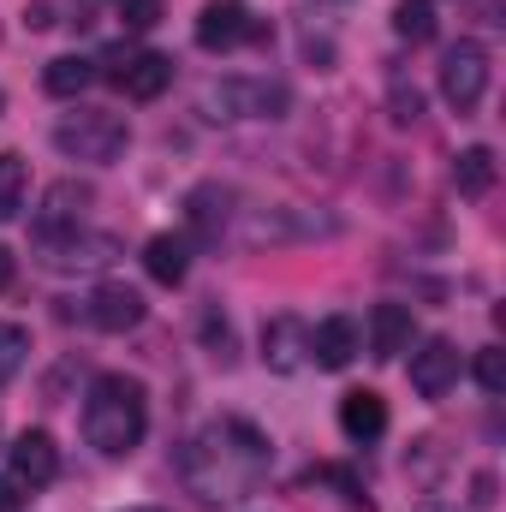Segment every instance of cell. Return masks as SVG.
Instances as JSON below:
<instances>
[{"mask_svg":"<svg viewBox=\"0 0 506 512\" xmlns=\"http://www.w3.org/2000/svg\"><path fill=\"white\" fill-rule=\"evenodd\" d=\"M268 459H274L268 435H262L256 423H245V417H227V423H209V429L185 447V465H179V471H185V483H191L197 501L221 507V501H239V495L251 489Z\"/></svg>","mask_w":506,"mask_h":512,"instance_id":"6da1fadb","label":"cell"},{"mask_svg":"<svg viewBox=\"0 0 506 512\" xmlns=\"http://www.w3.org/2000/svg\"><path fill=\"white\" fill-rule=\"evenodd\" d=\"M143 429H149V393L137 376H96L84 393V441L102 453V459H126L143 447Z\"/></svg>","mask_w":506,"mask_h":512,"instance_id":"7a4b0ae2","label":"cell"},{"mask_svg":"<svg viewBox=\"0 0 506 512\" xmlns=\"http://www.w3.org/2000/svg\"><path fill=\"white\" fill-rule=\"evenodd\" d=\"M197 108L209 120H280L292 108V90L274 78H209L197 90Z\"/></svg>","mask_w":506,"mask_h":512,"instance_id":"3957f363","label":"cell"},{"mask_svg":"<svg viewBox=\"0 0 506 512\" xmlns=\"http://www.w3.org/2000/svg\"><path fill=\"white\" fill-rule=\"evenodd\" d=\"M131 143V126L126 114H108V108H78V114H66L60 126H54V149L66 155V161H96V167H108V161H120Z\"/></svg>","mask_w":506,"mask_h":512,"instance_id":"277c9868","label":"cell"},{"mask_svg":"<svg viewBox=\"0 0 506 512\" xmlns=\"http://www.w3.org/2000/svg\"><path fill=\"white\" fill-rule=\"evenodd\" d=\"M441 96L453 114H471L483 96H489V48L477 36H459L447 54H441Z\"/></svg>","mask_w":506,"mask_h":512,"instance_id":"5b68a950","label":"cell"},{"mask_svg":"<svg viewBox=\"0 0 506 512\" xmlns=\"http://www.w3.org/2000/svg\"><path fill=\"white\" fill-rule=\"evenodd\" d=\"M96 78H108L114 90H126L131 102H155V96L173 84V60L155 54V48H114Z\"/></svg>","mask_w":506,"mask_h":512,"instance_id":"8992f818","label":"cell"},{"mask_svg":"<svg viewBox=\"0 0 506 512\" xmlns=\"http://www.w3.org/2000/svg\"><path fill=\"white\" fill-rule=\"evenodd\" d=\"M239 42H262V24L251 18V6H245V0H209V6L197 12V48L227 54V48H239Z\"/></svg>","mask_w":506,"mask_h":512,"instance_id":"52a82bcc","label":"cell"},{"mask_svg":"<svg viewBox=\"0 0 506 512\" xmlns=\"http://www.w3.org/2000/svg\"><path fill=\"white\" fill-rule=\"evenodd\" d=\"M90 203H96V191H90V185H78V179H60V185H48V197H42V215H36V239L48 245V239H66V233H78Z\"/></svg>","mask_w":506,"mask_h":512,"instance_id":"ba28073f","label":"cell"},{"mask_svg":"<svg viewBox=\"0 0 506 512\" xmlns=\"http://www.w3.org/2000/svg\"><path fill=\"white\" fill-rule=\"evenodd\" d=\"M143 292L126 286V280H102L96 292H90V304H84V316H90V328H102V334H126L143 322Z\"/></svg>","mask_w":506,"mask_h":512,"instance_id":"9c48e42d","label":"cell"},{"mask_svg":"<svg viewBox=\"0 0 506 512\" xmlns=\"http://www.w3.org/2000/svg\"><path fill=\"white\" fill-rule=\"evenodd\" d=\"M60 477V447H54V435L48 429H24L18 441H12V483L18 489H48Z\"/></svg>","mask_w":506,"mask_h":512,"instance_id":"30bf717a","label":"cell"},{"mask_svg":"<svg viewBox=\"0 0 506 512\" xmlns=\"http://www.w3.org/2000/svg\"><path fill=\"white\" fill-rule=\"evenodd\" d=\"M459 382V346L453 340H423L417 352H411V387L423 393V399H447Z\"/></svg>","mask_w":506,"mask_h":512,"instance_id":"8fae6325","label":"cell"},{"mask_svg":"<svg viewBox=\"0 0 506 512\" xmlns=\"http://www.w3.org/2000/svg\"><path fill=\"white\" fill-rule=\"evenodd\" d=\"M304 358H310V328H304L298 316H274V322L262 328V364L280 370V376H292Z\"/></svg>","mask_w":506,"mask_h":512,"instance_id":"7c38bea8","label":"cell"},{"mask_svg":"<svg viewBox=\"0 0 506 512\" xmlns=\"http://www.w3.org/2000/svg\"><path fill=\"white\" fill-rule=\"evenodd\" d=\"M358 346H364V334H358L352 316H328V322L310 328V358H316V370H346V364L358 358Z\"/></svg>","mask_w":506,"mask_h":512,"instance_id":"4fadbf2b","label":"cell"},{"mask_svg":"<svg viewBox=\"0 0 506 512\" xmlns=\"http://www.w3.org/2000/svg\"><path fill=\"white\" fill-rule=\"evenodd\" d=\"M411 340H417L411 304H376L370 310V352H376L381 364H393L399 352H411Z\"/></svg>","mask_w":506,"mask_h":512,"instance_id":"5bb4252c","label":"cell"},{"mask_svg":"<svg viewBox=\"0 0 506 512\" xmlns=\"http://www.w3.org/2000/svg\"><path fill=\"white\" fill-rule=\"evenodd\" d=\"M42 256H48V268H102V262H114L120 256V245L108 239V233H66V239H48L42 245Z\"/></svg>","mask_w":506,"mask_h":512,"instance_id":"9a60e30c","label":"cell"},{"mask_svg":"<svg viewBox=\"0 0 506 512\" xmlns=\"http://www.w3.org/2000/svg\"><path fill=\"white\" fill-rule=\"evenodd\" d=\"M185 221H191V233L197 239H221L227 233V221H233V191L227 185H197L191 197H185Z\"/></svg>","mask_w":506,"mask_h":512,"instance_id":"2e32d148","label":"cell"},{"mask_svg":"<svg viewBox=\"0 0 506 512\" xmlns=\"http://www.w3.org/2000/svg\"><path fill=\"white\" fill-rule=\"evenodd\" d=\"M340 429H346V441H376V435H387V399H381L376 387H352L340 399Z\"/></svg>","mask_w":506,"mask_h":512,"instance_id":"e0dca14e","label":"cell"},{"mask_svg":"<svg viewBox=\"0 0 506 512\" xmlns=\"http://www.w3.org/2000/svg\"><path fill=\"white\" fill-rule=\"evenodd\" d=\"M143 268H149L155 286H179V280L191 274V245L173 239V233H155V239L143 245Z\"/></svg>","mask_w":506,"mask_h":512,"instance_id":"ac0fdd59","label":"cell"},{"mask_svg":"<svg viewBox=\"0 0 506 512\" xmlns=\"http://www.w3.org/2000/svg\"><path fill=\"white\" fill-rule=\"evenodd\" d=\"M90 84H96V60H84V54H60V60H48V66H42V90H48V96H60V102L84 96Z\"/></svg>","mask_w":506,"mask_h":512,"instance_id":"d6986e66","label":"cell"},{"mask_svg":"<svg viewBox=\"0 0 506 512\" xmlns=\"http://www.w3.org/2000/svg\"><path fill=\"white\" fill-rule=\"evenodd\" d=\"M453 185H459V197H489V191H495V149H489V143L459 149V161H453Z\"/></svg>","mask_w":506,"mask_h":512,"instance_id":"ffe728a7","label":"cell"},{"mask_svg":"<svg viewBox=\"0 0 506 512\" xmlns=\"http://www.w3.org/2000/svg\"><path fill=\"white\" fill-rule=\"evenodd\" d=\"M393 30L405 42H429L435 36V0H399L393 6Z\"/></svg>","mask_w":506,"mask_h":512,"instance_id":"44dd1931","label":"cell"},{"mask_svg":"<svg viewBox=\"0 0 506 512\" xmlns=\"http://www.w3.org/2000/svg\"><path fill=\"white\" fill-rule=\"evenodd\" d=\"M24 191H30V173L18 155H0V221H12L24 209Z\"/></svg>","mask_w":506,"mask_h":512,"instance_id":"7402d4cb","label":"cell"},{"mask_svg":"<svg viewBox=\"0 0 506 512\" xmlns=\"http://www.w3.org/2000/svg\"><path fill=\"white\" fill-rule=\"evenodd\" d=\"M24 358H30V334L18 322H0V387L24 370Z\"/></svg>","mask_w":506,"mask_h":512,"instance_id":"603a6c76","label":"cell"},{"mask_svg":"<svg viewBox=\"0 0 506 512\" xmlns=\"http://www.w3.org/2000/svg\"><path fill=\"white\" fill-rule=\"evenodd\" d=\"M114 12H120L126 30H155L167 18V0H114Z\"/></svg>","mask_w":506,"mask_h":512,"instance_id":"cb8c5ba5","label":"cell"},{"mask_svg":"<svg viewBox=\"0 0 506 512\" xmlns=\"http://www.w3.org/2000/svg\"><path fill=\"white\" fill-rule=\"evenodd\" d=\"M471 370H477V387H483V393H506V352L501 346H483Z\"/></svg>","mask_w":506,"mask_h":512,"instance_id":"d4e9b609","label":"cell"},{"mask_svg":"<svg viewBox=\"0 0 506 512\" xmlns=\"http://www.w3.org/2000/svg\"><path fill=\"white\" fill-rule=\"evenodd\" d=\"M393 120H399V126H417V120H423V90L405 84V78H393Z\"/></svg>","mask_w":506,"mask_h":512,"instance_id":"484cf974","label":"cell"},{"mask_svg":"<svg viewBox=\"0 0 506 512\" xmlns=\"http://www.w3.org/2000/svg\"><path fill=\"white\" fill-rule=\"evenodd\" d=\"M203 340L215 346V358H221V364H233V328H227V322L215 328V316H203Z\"/></svg>","mask_w":506,"mask_h":512,"instance_id":"4316f807","label":"cell"},{"mask_svg":"<svg viewBox=\"0 0 506 512\" xmlns=\"http://www.w3.org/2000/svg\"><path fill=\"white\" fill-rule=\"evenodd\" d=\"M471 507L477 512L495 507V471H477V477H471Z\"/></svg>","mask_w":506,"mask_h":512,"instance_id":"83f0119b","label":"cell"},{"mask_svg":"<svg viewBox=\"0 0 506 512\" xmlns=\"http://www.w3.org/2000/svg\"><path fill=\"white\" fill-rule=\"evenodd\" d=\"M18 507H24V489L12 477H0V512H18Z\"/></svg>","mask_w":506,"mask_h":512,"instance_id":"f1b7e54d","label":"cell"},{"mask_svg":"<svg viewBox=\"0 0 506 512\" xmlns=\"http://www.w3.org/2000/svg\"><path fill=\"white\" fill-rule=\"evenodd\" d=\"M12 274H18V262H12V251H6V245H0V292L12 286Z\"/></svg>","mask_w":506,"mask_h":512,"instance_id":"f546056e","label":"cell"},{"mask_svg":"<svg viewBox=\"0 0 506 512\" xmlns=\"http://www.w3.org/2000/svg\"><path fill=\"white\" fill-rule=\"evenodd\" d=\"M417 512H459V507H447V501H423Z\"/></svg>","mask_w":506,"mask_h":512,"instance_id":"4dcf8cb0","label":"cell"},{"mask_svg":"<svg viewBox=\"0 0 506 512\" xmlns=\"http://www.w3.org/2000/svg\"><path fill=\"white\" fill-rule=\"evenodd\" d=\"M137 512H161V507H137Z\"/></svg>","mask_w":506,"mask_h":512,"instance_id":"1f68e13d","label":"cell"},{"mask_svg":"<svg viewBox=\"0 0 506 512\" xmlns=\"http://www.w3.org/2000/svg\"><path fill=\"white\" fill-rule=\"evenodd\" d=\"M0 108H6V96H0Z\"/></svg>","mask_w":506,"mask_h":512,"instance_id":"d6a6232c","label":"cell"}]
</instances>
